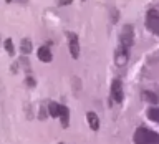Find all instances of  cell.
Segmentation results:
<instances>
[{"mask_svg": "<svg viewBox=\"0 0 159 144\" xmlns=\"http://www.w3.org/2000/svg\"><path fill=\"white\" fill-rule=\"evenodd\" d=\"M134 142L136 144H159V134L139 126L136 129V133H134Z\"/></svg>", "mask_w": 159, "mask_h": 144, "instance_id": "6da1fadb", "label": "cell"}, {"mask_svg": "<svg viewBox=\"0 0 159 144\" xmlns=\"http://www.w3.org/2000/svg\"><path fill=\"white\" fill-rule=\"evenodd\" d=\"M133 42H134V28H133V25H124L123 30H121V35H119V43H121L124 48L131 50Z\"/></svg>", "mask_w": 159, "mask_h": 144, "instance_id": "7a4b0ae2", "label": "cell"}, {"mask_svg": "<svg viewBox=\"0 0 159 144\" xmlns=\"http://www.w3.org/2000/svg\"><path fill=\"white\" fill-rule=\"evenodd\" d=\"M146 27L151 33L159 35V12L157 10H149L146 15Z\"/></svg>", "mask_w": 159, "mask_h": 144, "instance_id": "3957f363", "label": "cell"}, {"mask_svg": "<svg viewBox=\"0 0 159 144\" xmlns=\"http://www.w3.org/2000/svg\"><path fill=\"white\" fill-rule=\"evenodd\" d=\"M129 58V50L124 48L121 43H119V47L116 48V53H114V63L118 65V66H124Z\"/></svg>", "mask_w": 159, "mask_h": 144, "instance_id": "277c9868", "label": "cell"}, {"mask_svg": "<svg viewBox=\"0 0 159 144\" xmlns=\"http://www.w3.org/2000/svg\"><path fill=\"white\" fill-rule=\"evenodd\" d=\"M111 98L116 103H121L123 98H124V94H123V84H121L119 79H113V83H111Z\"/></svg>", "mask_w": 159, "mask_h": 144, "instance_id": "5b68a950", "label": "cell"}, {"mask_svg": "<svg viewBox=\"0 0 159 144\" xmlns=\"http://www.w3.org/2000/svg\"><path fill=\"white\" fill-rule=\"evenodd\" d=\"M68 37H70V53H71V56L76 60L80 56V42H78V37H76V33H73V32H70Z\"/></svg>", "mask_w": 159, "mask_h": 144, "instance_id": "8992f818", "label": "cell"}, {"mask_svg": "<svg viewBox=\"0 0 159 144\" xmlns=\"http://www.w3.org/2000/svg\"><path fill=\"white\" fill-rule=\"evenodd\" d=\"M86 119H88L89 128H91L93 131H98V129H99V119H98V116H96V113L88 111V113H86Z\"/></svg>", "mask_w": 159, "mask_h": 144, "instance_id": "52a82bcc", "label": "cell"}, {"mask_svg": "<svg viewBox=\"0 0 159 144\" xmlns=\"http://www.w3.org/2000/svg\"><path fill=\"white\" fill-rule=\"evenodd\" d=\"M37 55H38V60H42L43 63H50V61H52V52H50L48 47H40Z\"/></svg>", "mask_w": 159, "mask_h": 144, "instance_id": "ba28073f", "label": "cell"}, {"mask_svg": "<svg viewBox=\"0 0 159 144\" xmlns=\"http://www.w3.org/2000/svg\"><path fill=\"white\" fill-rule=\"evenodd\" d=\"M60 119H61V126L68 128V124H70V111H68L66 106L60 108Z\"/></svg>", "mask_w": 159, "mask_h": 144, "instance_id": "9c48e42d", "label": "cell"}, {"mask_svg": "<svg viewBox=\"0 0 159 144\" xmlns=\"http://www.w3.org/2000/svg\"><path fill=\"white\" fill-rule=\"evenodd\" d=\"M60 108H61V104L52 101V103L48 104V114L52 118H60Z\"/></svg>", "mask_w": 159, "mask_h": 144, "instance_id": "30bf717a", "label": "cell"}, {"mask_svg": "<svg viewBox=\"0 0 159 144\" xmlns=\"http://www.w3.org/2000/svg\"><path fill=\"white\" fill-rule=\"evenodd\" d=\"M143 99L144 101H149V103H157L159 101V98L152 91H143Z\"/></svg>", "mask_w": 159, "mask_h": 144, "instance_id": "8fae6325", "label": "cell"}, {"mask_svg": "<svg viewBox=\"0 0 159 144\" xmlns=\"http://www.w3.org/2000/svg\"><path fill=\"white\" fill-rule=\"evenodd\" d=\"M148 118L159 123V108H149L148 109Z\"/></svg>", "mask_w": 159, "mask_h": 144, "instance_id": "7c38bea8", "label": "cell"}, {"mask_svg": "<svg viewBox=\"0 0 159 144\" xmlns=\"http://www.w3.org/2000/svg\"><path fill=\"white\" fill-rule=\"evenodd\" d=\"M22 52L23 53H30V52H32V42H30L28 38L22 40Z\"/></svg>", "mask_w": 159, "mask_h": 144, "instance_id": "4fadbf2b", "label": "cell"}, {"mask_svg": "<svg viewBox=\"0 0 159 144\" xmlns=\"http://www.w3.org/2000/svg\"><path fill=\"white\" fill-rule=\"evenodd\" d=\"M5 50L10 53V55H13V43H12V40H5Z\"/></svg>", "mask_w": 159, "mask_h": 144, "instance_id": "5bb4252c", "label": "cell"}, {"mask_svg": "<svg viewBox=\"0 0 159 144\" xmlns=\"http://www.w3.org/2000/svg\"><path fill=\"white\" fill-rule=\"evenodd\" d=\"M71 2H73V0H60V5H61V7H65V5H70Z\"/></svg>", "mask_w": 159, "mask_h": 144, "instance_id": "9a60e30c", "label": "cell"}]
</instances>
